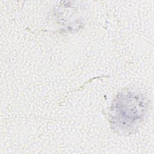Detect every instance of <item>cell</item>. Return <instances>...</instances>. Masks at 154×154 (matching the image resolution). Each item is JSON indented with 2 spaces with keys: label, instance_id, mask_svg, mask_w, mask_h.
Listing matches in <instances>:
<instances>
[{
  "label": "cell",
  "instance_id": "6da1fadb",
  "mask_svg": "<svg viewBox=\"0 0 154 154\" xmlns=\"http://www.w3.org/2000/svg\"><path fill=\"white\" fill-rule=\"evenodd\" d=\"M140 96L130 94L117 97L112 110L116 123L123 126L135 123L143 115L146 106Z\"/></svg>",
  "mask_w": 154,
  "mask_h": 154
}]
</instances>
